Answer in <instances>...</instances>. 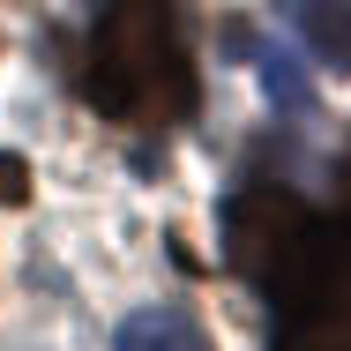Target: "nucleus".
I'll list each match as a JSON object with an SVG mask.
<instances>
[{"mask_svg": "<svg viewBox=\"0 0 351 351\" xmlns=\"http://www.w3.org/2000/svg\"><path fill=\"white\" fill-rule=\"evenodd\" d=\"M224 254L269 299V351H351V232L284 187H247L224 210Z\"/></svg>", "mask_w": 351, "mask_h": 351, "instance_id": "obj_1", "label": "nucleus"}, {"mask_svg": "<svg viewBox=\"0 0 351 351\" xmlns=\"http://www.w3.org/2000/svg\"><path fill=\"white\" fill-rule=\"evenodd\" d=\"M90 105L120 128H172L195 112V53L172 0H112L97 15Z\"/></svg>", "mask_w": 351, "mask_h": 351, "instance_id": "obj_2", "label": "nucleus"}, {"mask_svg": "<svg viewBox=\"0 0 351 351\" xmlns=\"http://www.w3.org/2000/svg\"><path fill=\"white\" fill-rule=\"evenodd\" d=\"M112 351H210V337H202V322L187 306H142V314L120 322Z\"/></svg>", "mask_w": 351, "mask_h": 351, "instance_id": "obj_3", "label": "nucleus"}, {"mask_svg": "<svg viewBox=\"0 0 351 351\" xmlns=\"http://www.w3.org/2000/svg\"><path fill=\"white\" fill-rule=\"evenodd\" d=\"M284 15L299 23V38L314 45V60L351 75V0H284Z\"/></svg>", "mask_w": 351, "mask_h": 351, "instance_id": "obj_4", "label": "nucleus"}, {"mask_svg": "<svg viewBox=\"0 0 351 351\" xmlns=\"http://www.w3.org/2000/svg\"><path fill=\"white\" fill-rule=\"evenodd\" d=\"M262 90L277 97L284 112H306L314 105V90H306V75L291 68V53H262Z\"/></svg>", "mask_w": 351, "mask_h": 351, "instance_id": "obj_5", "label": "nucleus"}, {"mask_svg": "<svg viewBox=\"0 0 351 351\" xmlns=\"http://www.w3.org/2000/svg\"><path fill=\"white\" fill-rule=\"evenodd\" d=\"M23 195H30V172L15 149H0V202H23Z\"/></svg>", "mask_w": 351, "mask_h": 351, "instance_id": "obj_6", "label": "nucleus"}]
</instances>
